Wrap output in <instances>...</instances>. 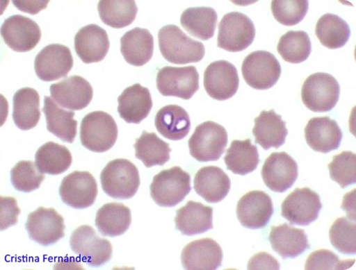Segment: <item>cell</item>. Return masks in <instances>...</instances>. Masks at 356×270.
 Returning <instances> with one entry per match:
<instances>
[{"label": "cell", "mask_w": 356, "mask_h": 270, "mask_svg": "<svg viewBox=\"0 0 356 270\" xmlns=\"http://www.w3.org/2000/svg\"><path fill=\"white\" fill-rule=\"evenodd\" d=\"M158 37L161 52L170 63L178 65L197 63L204 56L203 44L192 40L176 25L162 27Z\"/></svg>", "instance_id": "obj_1"}, {"label": "cell", "mask_w": 356, "mask_h": 270, "mask_svg": "<svg viewBox=\"0 0 356 270\" xmlns=\"http://www.w3.org/2000/svg\"><path fill=\"white\" fill-rule=\"evenodd\" d=\"M104 192L115 199H129L137 193L140 185L138 168L125 159L108 162L101 173Z\"/></svg>", "instance_id": "obj_2"}, {"label": "cell", "mask_w": 356, "mask_h": 270, "mask_svg": "<svg viewBox=\"0 0 356 270\" xmlns=\"http://www.w3.org/2000/svg\"><path fill=\"white\" fill-rule=\"evenodd\" d=\"M118 134L114 119L106 112H92L82 119L81 142L92 152L103 153L108 151L115 144Z\"/></svg>", "instance_id": "obj_3"}, {"label": "cell", "mask_w": 356, "mask_h": 270, "mask_svg": "<svg viewBox=\"0 0 356 270\" xmlns=\"http://www.w3.org/2000/svg\"><path fill=\"white\" fill-rule=\"evenodd\" d=\"M151 196L162 207L181 203L191 192L190 174L179 167L161 171L154 177Z\"/></svg>", "instance_id": "obj_4"}, {"label": "cell", "mask_w": 356, "mask_h": 270, "mask_svg": "<svg viewBox=\"0 0 356 270\" xmlns=\"http://www.w3.org/2000/svg\"><path fill=\"white\" fill-rule=\"evenodd\" d=\"M227 142L226 129L215 122L207 121L199 125L190 138V153L198 162H216L224 154Z\"/></svg>", "instance_id": "obj_5"}, {"label": "cell", "mask_w": 356, "mask_h": 270, "mask_svg": "<svg viewBox=\"0 0 356 270\" xmlns=\"http://www.w3.org/2000/svg\"><path fill=\"white\" fill-rule=\"evenodd\" d=\"M340 92V85L333 76L316 73L309 76L304 83L302 99L306 107L313 112H330L337 106Z\"/></svg>", "instance_id": "obj_6"}, {"label": "cell", "mask_w": 356, "mask_h": 270, "mask_svg": "<svg viewBox=\"0 0 356 270\" xmlns=\"http://www.w3.org/2000/svg\"><path fill=\"white\" fill-rule=\"evenodd\" d=\"M256 28L245 14L232 12L226 14L219 24L218 47L229 52H240L254 42Z\"/></svg>", "instance_id": "obj_7"}, {"label": "cell", "mask_w": 356, "mask_h": 270, "mask_svg": "<svg viewBox=\"0 0 356 270\" xmlns=\"http://www.w3.org/2000/svg\"><path fill=\"white\" fill-rule=\"evenodd\" d=\"M243 78L250 87L257 90L273 87L279 81L282 68L274 54L266 51L250 53L242 66Z\"/></svg>", "instance_id": "obj_8"}, {"label": "cell", "mask_w": 356, "mask_h": 270, "mask_svg": "<svg viewBox=\"0 0 356 270\" xmlns=\"http://www.w3.org/2000/svg\"><path fill=\"white\" fill-rule=\"evenodd\" d=\"M70 246L72 251L90 267H101L112 258L113 248L110 242L100 238L89 226H81L73 232Z\"/></svg>", "instance_id": "obj_9"}, {"label": "cell", "mask_w": 356, "mask_h": 270, "mask_svg": "<svg viewBox=\"0 0 356 270\" xmlns=\"http://www.w3.org/2000/svg\"><path fill=\"white\" fill-rule=\"evenodd\" d=\"M200 76L193 67H165L157 75V87L163 96L190 100L198 91Z\"/></svg>", "instance_id": "obj_10"}, {"label": "cell", "mask_w": 356, "mask_h": 270, "mask_svg": "<svg viewBox=\"0 0 356 270\" xmlns=\"http://www.w3.org/2000/svg\"><path fill=\"white\" fill-rule=\"evenodd\" d=\"M29 238L43 246H49L65 236L64 218L54 208H38L29 214L25 225Z\"/></svg>", "instance_id": "obj_11"}, {"label": "cell", "mask_w": 356, "mask_h": 270, "mask_svg": "<svg viewBox=\"0 0 356 270\" xmlns=\"http://www.w3.org/2000/svg\"><path fill=\"white\" fill-rule=\"evenodd\" d=\"M323 207L319 195L309 188L296 189L283 201L282 216L291 225L309 226Z\"/></svg>", "instance_id": "obj_12"}, {"label": "cell", "mask_w": 356, "mask_h": 270, "mask_svg": "<svg viewBox=\"0 0 356 270\" xmlns=\"http://www.w3.org/2000/svg\"><path fill=\"white\" fill-rule=\"evenodd\" d=\"M59 195L65 204L74 208L90 207L98 195L96 179L88 171H74L63 178Z\"/></svg>", "instance_id": "obj_13"}, {"label": "cell", "mask_w": 356, "mask_h": 270, "mask_svg": "<svg viewBox=\"0 0 356 270\" xmlns=\"http://www.w3.org/2000/svg\"><path fill=\"white\" fill-rule=\"evenodd\" d=\"M240 78L236 67L227 61L215 62L204 73L205 91L215 100L223 101L238 91Z\"/></svg>", "instance_id": "obj_14"}, {"label": "cell", "mask_w": 356, "mask_h": 270, "mask_svg": "<svg viewBox=\"0 0 356 270\" xmlns=\"http://www.w3.org/2000/svg\"><path fill=\"white\" fill-rule=\"evenodd\" d=\"M0 32L6 44L17 52L33 50L42 38L41 29L36 22L18 15L6 19Z\"/></svg>", "instance_id": "obj_15"}, {"label": "cell", "mask_w": 356, "mask_h": 270, "mask_svg": "<svg viewBox=\"0 0 356 270\" xmlns=\"http://www.w3.org/2000/svg\"><path fill=\"white\" fill-rule=\"evenodd\" d=\"M74 65L71 50L62 44H50L36 56L35 69L38 78L50 82L66 77Z\"/></svg>", "instance_id": "obj_16"}, {"label": "cell", "mask_w": 356, "mask_h": 270, "mask_svg": "<svg viewBox=\"0 0 356 270\" xmlns=\"http://www.w3.org/2000/svg\"><path fill=\"white\" fill-rule=\"evenodd\" d=\"M298 164L286 153H273L265 161L261 176L266 186L277 193H284L298 178Z\"/></svg>", "instance_id": "obj_17"}, {"label": "cell", "mask_w": 356, "mask_h": 270, "mask_svg": "<svg viewBox=\"0 0 356 270\" xmlns=\"http://www.w3.org/2000/svg\"><path fill=\"white\" fill-rule=\"evenodd\" d=\"M274 214L270 196L261 191H252L244 195L237 203L236 216L243 226L250 229L264 228Z\"/></svg>", "instance_id": "obj_18"}, {"label": "cell", "mask_w": 356, "mask_h": 270, "mask_svg": "<svg viewBox=\"0 0 356 270\" xmlns=\"http://www.w3.org/2000/svg\"><path fill=\"white\" fill-rule=\"evenodd\" d=\"M50 94L54 101L64 108L81 110L93 99V87L79 76H72L50 86Z\"/></svg>", "instance_id": "obj_19"}, {"label": "cell", "mask_w": 356, "mask_h": 270, "mask_svg": "<svg viewBox=\"0 0 356 270\" xmlns=\"http://www.w3.org/2000/svg\"><path fill=\"white\" fill-rule=\"evenodd\" d=\"M74 48L84 64L102 62L110 48L106 30L97 24L82 27L75 36Z\"/></svg>", "instance_id": "obj_20"}, {"label": "cell", "mask_w": 356, "mask_h": 270, "mask_svg": "<svg viewBox=\"0 0 356 270\" xmlns=\"http://www.w3.org/2000/svg\"><path fill=\"white\" fill-rule=\"evenodd\" d=\"M223 258L220 246L211 238L197 239L182 251L184 268L191 270H215L222 265Z\"/></svg>", "instance_id": "obj_21"}, {"label": "cell", "mask_w": 356, "mask_h": 270, "mask_svg": "<svg viewBox=\"0 0 356 270\" xmlns=\"http://www.w3.org/2000/svg\"><path fill=\"white\" fill-rule=\"evenodd\" d=\"M305 138L314 151L326 154L339 148L343 133L334 119L329 117H314L305 128Z\"/></svg>", "instance_id": "obj_22"}, {"label": "cell", "mask_w": 356, "mask_h": 270, "mask_svg": "<svg viewBox=\"0 0 356 270\" xmlns=\"http://www.w3.org/2000/svg\"><path fill=\"white\" fill-rule=\"evenodd\" d=\"M118 102V112L128 124H140L153 108L149 90L139 83L126 88Z\"/></svg>", "instance_id": "obj_23"}, {"label": "cell", "mask_w": 356, "mask_h": 270, "mask_svg": "<svg viewBox=\"0 0 356 270\" xmlns=\"http://www.w3.org/2000/svg\"><path fill=\"white\" fill-rule=\"evenodd\" d=\"M213 209L201 203L190 201L177 210L175 228L184 235L202 234L213 228Z\"/></svg>", "instance_id": "obj_24"}, {"label": "cell", "mask_w": 356, "mask_h": 270, "mask_svg": "<svg viewBox=\"0 0 356 270\" xmlns=\"http://www.w3.org/2000/svg\"><path fill=\"white\" fill-rule=\"evenodd\" d=\"M196 193L207 202L216 203L222 201L231 188L230 178L220 167H204L196 174L194 180Z\"/></svg>", "instance_id": "obj_25"}, {"label": "cell", "mask_w": 356, "mask_h": 270, "mask_svg": "<svg viewBox=\"0 0 356 270\" xmlns=\"http://www.w3.org/2000/svg\"><path fill=\"white\" fill-rule=\"evenodd\" d=\"M255 143L264 150L271 148L279 149L285 143L288 135L286 122L275 110H263L254 119V128L252 130Z\"/></svg>", "instance_id": "obj_26"}, {"label": "cell", "mask_w": 356, "mask_h": 270, "mask_svg": "<svg viewBox=\"0 0 356 270\" xmlns=\"http://www.w3.org/2000/svg\"><path fill=\"white\" fill-rule=\"evenodd\" d=\"M154 39L146 28L136 27L127 32L121 39V51L130 65L143 67L152 58Z\"/></svg>", "instance_id": "obj_27"}, {"label": "cell", "mask_w": 356, "mask_h": 270, "mask_svg": "<svg viewBox=\"0 0 356 270\" xmlns=\"http://www.w3.org/2000/svg\"><path fill=\"white\" fill-rule=\"evenodd\" d=\"M270 242L283 259L298 257L310 248L305 231L287 223L272 228Z\"/></svg>", "instance_id": "obj_28"}, {"label": "cell", "mask_w": 356, "mask_h": 270, "mask_svg": "<svg viewBox=\"0 0 356 270\" xmlns=\"http://www.w3.org/2000/svg\"><path fill=\"white\" fill-rule=\"evenodd\" d=\"M40 99L34 88L24 87L17 91L13 97V121L22 130L35 128L41 117Z\"/></svg>", "instance_id": "obj_29"}, {"label": "cell", "mask_w": 356, "mask_h": 270, "mask_svg": "<svg viewBox=\"0 0 356 270\" xmlns=\"http://www.w3.org/2000/svg\"><path fill=\"white\" fill-rule=\"evenodd\" d=\"M155 125L161 135L172 141L184 139L191 128L188 113L177 105H169L159 110L156 116Z\"/></svg>", "instance_id": "obj_30"}, {"label": "cell", "mask_w": 356, "mask_h": 270, "mask_svg": "<svg viewBox=\"0 0 356 270\" xmlns=\"http://www.w3.org/2000/svg\"><path fill=\"white\" fill-rule=\"evenodd\" d=\"M44 103L43 112L48 131L64 142L73 143L77 134L78 125L74 119L75 113L61 108L49 96L44 98Z\"/></svg>", "instance_id": "obj_31"}, {"label": "cell", "mask_w": 356, "mask_h": 270, "mask_svg": "<svg viewBox=\"0 0 356 270\" xmlns=\"http://www.w3.org/2000/svg\"><path fill=\"white\" fill-rule=\"evenodd\" d=\"M129 207L120 203H110L97 212L95 224L103 236L116 237L125 233L131 224Z\"/></svg>", "instance_id": "obj_32"}, {"label": "cell", "mask_w": 356, "mask_h": 270, "mask_svg": "<svg viewBox=\"0 0 356 270\" xmlns=\"http://www.w3.org/2000/svg\"><path fill=\"white\" fill-rule=\"evenodd\" d=\"M259 162L258 149L250 139L234 140L225 157L227 169L242 176L254 171Z\"/></svg>", "instance_id": "obj_33"}, {"label": "cell", "mask_w": 356, "mask_h": 270, "mask_svg": "<svg viewBox=\"0 0 356 270\" xmlns=\"http://www.w3.org/2000/svg\"><path fill=\"white\" fill-rule=\"evenodd\" d=\"M217 23V12L209 7L188 8L181 17V24L186 31L202 41L214 37Z\"/></svg>", "instance_id": "obj_34"}, {"label": "cell", "mask_w": 356, "mask_h": 270, "mask_svg": "<svg viewBox=\"0 0 356 270\" xmlns=\"http://www.w3.org/2000/svg\"><path fill=\"white\" fill-rule=\"evenodd\" d=\"M134 148L136 158L147 168L163 166L170 159L172 149L170 144L154 133L143 131L141 136L136 140Z\"/></svg>", "instance_id": "obj_35"}, {"label": "cell", "mask_w": 356, "mask_h": 270, "mask_svg": "<svg viewBox=\"0 0 356 270\" xmlns=\"http://www.w3.org/2000/svg\"><path fill=\"white\" fill-rule=\"evenodd\" d=\"M72 164V155L65 146L49 142L40 146L35 155V164L40 172L58 175Z\"/></svg>", "instance_id": "obj_36"}, {"label": "cell", "mask_w": 356, "mask_h": 270, "mask_svg": "<svg viewBox=\"0 0 356 270\" xmlns=\"http://www.w3.org/2000/svg\"><path fill=\"white\" fill-rule=\"evenodd\" d=\"M316 35L321 44L330 49L343 47L350 37L348 24L339 16L325 14L317 22Z\"/></svg>", "instance_id": "obj_37"}, {"label": "cell", "mask_w": 356, "mask_h": 270, "mask_svg": "<svg viewBox=\"0 0 356 270\" xmlns=\"http://www.w3.org/2000/svg\"><path fill=\"white\" fill-rule=\"evenodd\" d=\"M98 10L102 22L115 28L131 25L138 13L136 2L132 0H102L98 4Z\"/></svg>", "instance_id": "obj_38"}, {"label": "cell", "mask_w": 356, "mask_h": 270, "mask_svg": "<svg viewBox=\"0 0 356 270\" xmlns=\"http://www.w3.org/2000/svg\"><path fill=\"white\" fill-rule=\"evenodd\" d=\"M278 53L284 61L291 64H301L312 53V42L304 31H289L283 35L277 47Z\"/></svg>", "instance_id": "obj_39"}, {"label": "cell", "mask_w": 356, "mask_h": 270, "mask_svg": "<svg viewBox=\"0 0 356 270\" xmlns=\"http://www.w3.org/2000/svg\"><path fill=\"white\" fill-rule=\"evenodd\" d=\"M355 219L349 217H341L337 219L330 230L332 245L341 253L355 255Z\"/></svg>", "instance_id": "obj_40"}, {"label": "cell", "mask_w": 356, "mask_h": 270, "mask_svg": "<svg viewBox=\"0 0 356 270\" xmlns=\"http://www.w3.org/2000/svg\"><path fill=\"white\" fill-rule=\"evenodd\" d=\"M33 161H20L10 171L11 183L17 191L29 193L40 187L45 176Z\"/></svg>", "instance_id": "obj_41"}, {"label": "cell", "mask_w": 356, "mask_h": 270, "mask_svg": "<svg viewBox=\"0 0 356 270\" xmlns=\"http://www.w3.org/2000/svg\"><path fill=\"white\" fill-rule=\"evenodd\" d=\"M330 177L342 189L356 183V155L345 151L335 155L329 164Z\"/></svg>", "instance_id": "obj_42"}, {"label": "cell", "mask_w": 356, "mask_h": 270, "mask_svg": "<svg viewBox=\"0 0 356 270\" xmlns=\"http://www.w3.org/2000/svg\"><path fill=\"white\" fill-rule=\"evenodd\" d=\"M309 2L303 0L296 1H273L272 11L274 17L280 24L291 26L300 23L309 10Z\"/></svg>", "instance_id": "obj_43"}, {"label": "cell", "mask_w": 356, "mask_h": 270, "mask_svg": "<svg viewBox=\"0 0 356 270\" xmlns=\"http://www.w3.org/2000/svg\"><path fill=\"white\" fill-rule=\"evenodd\" d=\"M355 263V260H341L332 251L319 250L313 252L307 258L305 269L310 270L347 269Z\"/></svg>", "instance_id": "obj_44"}, {"label": "cell", "mask_w": 356, "mask_h": 270, "mask_svg": "<svg viewBox=\"0 0 356 270\" xmlns=\"http://www.w3.org/2000/svg\"><path fill=\"white\" fill-rule=\"evenodd\" d=\"M0 207H1V223L0 229L5 230L12 226L17 223L18 216L20 214V208L17 201L13 197H0Z\"/></svg>", "instance_id": "obj_45"}, {"label": "cell", "mask_w": 356, "mask_h": 270, "mask_svg": "<svg viewBox=\"0 0 356 270\" xmlns=\"http://www.w3.org/2000/svg\"><path fill=\"white\" fill-rule=\"evenodd\" d=\"M280 264L276 258L267 253H260L252 258L249 269H280Z\"/></svg>", "instance_id": "obj_46"}, {"label": "cell", "mask_w": 356, "mask_h": 270, "mask_svg": "<svg viewBox=\"0 0 356 270\" xmlns=\"http://www.w3.org/2000/svg\"><path fill=\"white\" fill-rule=\"evenodd\" d=\"M13 3L20 11L35 15L45 9L49 1H13Z\"/></svg>", "instance_id": "obj_47"}]
</instances>
